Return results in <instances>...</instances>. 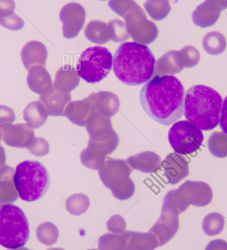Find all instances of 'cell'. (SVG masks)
I'll return each mask as SVG.
<instances>
[{"label":"cell","mask_w":227,"mask_h":250,"mask_svg":"<svg viewBox=\"0 0 227 250\" xmlns=\"http://www.w3.org/2000/svg\"><path fill=\"white\" fill-rule=\"evenodd\" d=\"M185 89L174 76H156L140 92V102L146 114L159 124H175L184 114Z\"/></svg>","instance_id":"obj_1"},{"label":"cell","mask_w":227,"mask_h":250,"mask_svg":"<svg viewBox=\"0 0 227 250\" xmlns=\"http://www.w3.org/2000/svg\"><path fill=\"white\" fill-rule=\"evenodd\" d=\"M156 62L147 45L125 42L119 45L114 56L113 68L118 80L128 86H138L151 79Z\"/></svg>","instance_id":"obj_2"},{"label":"cell","mask_w":227,"mask_h":250,"mask_svg":"<svg viewBox=\"0 0 227 250\" xmlns=\"http://www.w3.org/2000/svg\"><path fill=\"white\" fill-rule=\"evenodd\" d=\"M223 101L215 89L204 85H195L185 94L184 115L187 121L201 130H212L220 122Z\"/></svg>","instance_id":"obj_3"},{"label":"cell","mask_w":227,"mask_h":250,"mask_svg":"<svg viewBox=\"0 0 227 250\" xmlns=\"http://www.w3.org/2000/svg\"><path fill=\"white\" fill-rule=\"evenodd\" d=\"M19 198L33 202L45 195L50 186L46 167L36 160H25L16 166L13 177Z\"/></svg>","instance_id":"obj_4"},{"label":"cell","mask_w":227,"mask_h":250,"mask_svg":"<svg viewBox=\"0 0 227 250\" xmlns=\"http://www.w3.org/2000/svg\"><path fill=\"white\" fill-rule=\"evenodd\" d=\"M29 239V226L22 208L12 204L0 206V245L17 249Z\"/></svg>","instance_id":"obj_5"},{"label":"cell","mask_w":227,"mask_h":250,"mask_svg":"<svg viewBox=\"0 0 227 250\" xmlns=\"http://www.w3.org/2000/svg\"><path fill=\"white\" fill-rule=\"evenodd\" d=\"M113 67V56L108 48L93 46L82 52L76 64L78 76L89 83H96L107 77Z\"/></svg>","instance_id":"obj_6"},{"label":"cell","mask_w":227,"mask_h":250,"mask_svg":"<svg viewBox=\"0 0 227 250\" xmlns=\"http://www.w3.org/2000/svg\"><path fill=\"white\" fill-rule=\"evenodd\" d=\"M213 196V190L208 184L187 181L178 189L168 192L163 198V204L182 213L190 205L197 207L208 205L211 202Z\"/></svg>","instance_id":"obj_7"},{"label":"cell","mask_w":227,"mask_h":250,"mask_svg":"<svg viewBox=\"0 0 227 250\" xmlns=\"http://www.w3.org/2000/svg\"><path fill=\"white\" fill-rule=\"evenodd\" d=\"M122 18L125 19L127 32L134 42L147 45L156 41L159 35L157 26L147 19L143 9L135 1Z\"/></svg>","instance_id":"obj_8"},{"label":"cell","mask_w":227,"mask_h":250,"mask_svg":"<svg viewBox=\"0 0 227 250\" xmlns=\"http://www.w3.org/2000/svg\"><path fill=\"white\" fill-rule=\"evenodd\" d=\"M169 142L178 154H191L203 144V131L188 121L177 122L172 125L168 134Z\"/></svg>","instance_id":"obj_9"},{"label":"cell","mask_w":227,"mask_h":250,"mask_svg":"<svg viewBox=\"0 0 227 250\" xmlns=\"http://www.w3.org/2000/svg\"><path fill=\"white\" fill-rule=\"evenodd\" d=\"M181 213L168 206L163 205L161 214L156 224L149 230L159 242V247L169 242L179 230V216Z\"/></svg>","instance_id":"obj_10"},{"label":"cell","mask_w":227,"mask_h":250,"mask_svg":"<svg viewBox=\"0 0 227 250\" xmlns=\"http://www.w3.org/2000/svg\"><path fill=\"white\" fill-rule=\"evenodd\" d=\"M60 19L63 23V37L71 39L76 38L83 28L86 11L79 3H68L60 10Z\"/></svg>","instance_id":"obj_11"},{"label":"cell","mask_w":227,"mask_h":250,"mask_svg":"<svg viewBox=\"0 0 227 250\" xmlns=\"http://www.w3.org/2000/svg\"><path fill=\"white\" fill-rule=\"evenodd\" d=\"M1 132L4 144L15 148H27L35 138L33 128L27 124H10Z\"/></svg>","instance_id":"obj_12"},{"label":"cell","mask_w":227,"mask_h":250,"mask_svg":"<svg viewBox=\"0 0 227 250\" xmlns=\"http://www.w3.org/2000/svg\"><path fill=\"white\" fill-rule=\"evenodd\" d=\"M163 167L165 176L171 185H176L189 174L186 158L178 153L169 154L163 161Z\"/></svg>","instance_id":"obj_13"},{"label":"cell","mask_w":227,"mask_h":250,"mask_svg":"<svg viewBox=\"0 0 227 250\" xmlns=\"http://www.w3.org/2000/svg\"><path fill=\"white\" fill-rule=\"evenodd\" d=\"M41 104L48 115H64V108L70 100V94L59 92L53 85L48 86L40 97Z\"/></svg>","instance_id":"obj_14"},{"label":"cell","mask_w":227,"mask_h":250,"mask_svg":"<svg viewBox=\"0 0 227 250\" xmlns=\"http://www.w3.org/2000/svg\"><path fill=\"white\" fill-rule=\"evenodd\" d=\"M47 57L46 47L39 41H29L23 47L21 52V58L26 70L35 65L45 67Z\"/></svg>","instance_id":"obj_15"},{"label":"cell","mask_w":227,"mask_h":250,"mask_svg":"<svg viewBox=\"0 0 227 250\" xmlns=\"http://www.w3.org/2000/svg\"><path fill=\"white\" fill-rule=\"evenodd\" d=\"M222 11V9L213 0H204L193 13V22L200 27H209L217 22Z\"/></svg>","instance_id":"obj_16"},{"label":"cell","mask_w":227,"mask_h":250,"mask_svg":"<svg viewBox=\"0 0 227 250\" xmlns=\"http://www.w3.org/2000/svg\"><path fill=\"white\" fill-rule=\"evenodd\" d=\"M15 170L5 165L0 170V206L12 204L19 198L13 177Z\"/></svg>","instance_id":"obj_17"},{"label":"cell","mask_w":227,"mask_h":250,"mask_svg":"<svg viewBox=\"0 0 227 250\" xmlns=\"http://www.w3.org/2000/svg\"><path fill=\"white\" fill-rule=\"evenodd\" d=\"M184 68L179 51H171L160 57L156 62V76H172Z\"/></svg>","instance_id":"obj_18"},{"label":"cell","mask_w":227,"mask_h":250,"mask_svg":"<svg viewBox=\"0 0 227 250\" xmlns=\"http://www.w3.org/2000/svg\"><path fill=\"white\" fill-rule=\"evenodd\" d=\"M126 248L125 250H154L159 247L157 238L150 233L125 231Z\"/></svg>","instance_id":"obj_19"},{"label":"cell","mask_w":227,"mask_h":250,"mask_svg":"<svg viewBox=\"0 0 227 250\" xmlns=\"http://www.w3.org/2000/svg\"><path fill=\"white\" fill-rule=\"evenodd\" d=\"M27 85L32 92L40 95L51 86V76L45 67L35 65L28 70Z\"/></svg>","instance_id":"obj_20"},{"label":"cell","mask_w":227,"mask_h":250,"mask_svg":"<svg viewBox=\"0 0 227 250\" xmlns=\"http://www.w3.org/2000/svg\"><path fill=\"white\" fill-rule=\"evenodd\" d=\"M48 112L41 102H32L26 106L23 113V120L32 128L42 126L48 118Z\"/></svg>","instance_id":"obj_21"},{"label":"cell","mask_w":227,"mask_h":250,"mask_svg":"<svg viewBox=\"0 0 227 250\" xmlns=\"http://www.w3.org/2000/svg\"><path fill=\"white\" fill-rule=\"evenodd\" d=\"M85 35L94 43L105 44L111 40L108 24L101 21H92L87 25Z\"/></svg>","instance_id":"obj_22"},{"label":"cell","mask_w":227,"mask_h":250,"mask_svg":"<svg viewBox=\"0 0 227 250\" xmlns=\"http://www.w3.org/2000/svg\"><path fill=\"white\" fill-rule=\"evenodd\" d=\"M77 73L74 71V69L69 65H66L61 67L57 71L54 81V88L59 92L63 93H67L70 92L77 86V80H75L74 76Z\"/></svg>","instance_id":"obj_23"},{"label":"cell","mask_w":227,"mask_h":250,"mask_svg":"<svg viewBox=\"0 0 227 250\" xmlns=\"http://www.w3.org/2000/svg\"><path fill=\"white\" fill-rule=\"evenodd\" d=\"M203 46L207 54L219 55L226 49V38L220 32H209L203 38Z\"/></svg>","instance_id":"obj_24"},{"label":"cell","mask_w":227,"mask_h":250,"mask_svg":"<svg viewBox=\"0 0 227 250\" xmlns=\"http://www.w3.org/2000/svg\"><path fill=\"white\" fill-rule=\"evenodd\" d=\"M144 7L149 16L155 21L163 20L171 11L169 0H147Z\"/></svg>","instance_id":"obj_25"},{"label":"cell","mask_w":227,"mask_h":250,"mask_svg":"<svg viewBox=\"0 0 227 250\" xmlns=\"http://www.w3.org/2000/svg\"><path fill=\"white\" fill-rule=\"evenodd\" d=\"M209 151L215 157L225 158L227 157V134L223 132H213L208 138Z\"/></svg>","instance_id":"obj_26"},{"label":"cell","mask_w":227,"mask_h":250,"mask_svg":"<svg viewBox=\"0 0 227 250\" xmlns=\"http://www.w3.org/2000/svg\"><path fill=\"white\" fill-rule=\"evenodd\" d=\"M126 236L122 233H107L101 236L98 242V250H125Z\"/></svg>","instance_id":"obj_27"},{"label":"cell","mask_w":227,"mask_h":250,"mask_svg":"<svg viewBox=\"0 0 227 250\" xmlns=\"http://www.w3.org/2000/svg\"><path fill=\"white\" fill-rule=\"evenodd\" d=\"M225 224V219L222 214L216 212L210 213L203 220V229L207 236H216L222 233Z\"/></svg>","instance_id":"obj_28"},{"label":"cell","mask_w":227,"mask_h":250,"mask_svg":"<svg viewBox=\"0 0 227 250\" xmlns=\"http://www.w3.org/2000/svg\"><path fill=\"white\" fill-rule=\"evenodd\" d=\"M37 238L41 243L51 246L58 240V229L50 222L42 223L37 229Z\"/></svg>","instance_id":"obj_29"},{"label":"cell","mask_w":227,"mask_h":250,"mask_svg":"<svg viewBox=\"0 0 227 250\" xmlns=\"http://www.w3.org/2000/svg\"><path fill=\"white\" fill-rule=\"evenodd\" d=\"M90 201L86 195L79 194L70 196L66 201V208L70 214L78 216L85 213L89 208Z\"/></svg>","instance_id":"obj_30"},{"label":"cell","mask_w":227,"mask_h":250,"mask_svg":"<svg viewBox=\"0 0 227 250\" xmlns=\"http://www.w3.org/2000/svg\"><path fill=\"white\" fill-rule=\"evenodd\" d=\"M107 24L110 29V38L114 42H123L130 38L125 23L122 21L115 19L109 22Z\"/></svg>","instance_id":"obj_31"},{"label":"cell","mask_w":227,"mask_h":250,"mask_svg":"<svg viewBox=\"0 0 227 250\" xmlns=\"http://www.w3.org/2000/svg\"><path fill=\"white\" fill-rule=\"evenodd\" d=\"M184 67H195L200 60V54L195 47L188 45L179 51Z\"/></svg>","instance_id":"obj_32"},{"label":"cell","mask_w":227,"mask_h":250,"mask_svg":"<svg viewBox=\"0 0 227 250\" xmlns=\"http://www.w3.org/2000/svg\"><path fill=\"white\" fill-rule=\"evenodd\" d=\"M31 154L35 156H44L49 151V146L48 142L44 138H35L33 142L28 147Z\"/></svg>","instance_id":"obj_33"},{"label":"cell","mask_w":227,"mask_h":250,"mask_svg":"<svg viewBox=\"0 0 227 250\" xmlns=\"http://www.w3.org/2000/svg\"><path fill=\"white\" fill-rule=\"evenodd\" d=\"M0 25L10 30H20L24 26V21L14 13L7 19H0Z\"/></svg>","instance_id":"obj_34"},{"label":"cell","mask_w":227,"mask_h":250,"mask_svg":"<svg viewBox=\"0 0 227 250\" xmlns=\"http://www.w3.org/2000/svg\"><path fill=\"white\" fill-rule=\"evenodd\" d=\"M15 118L16 115L12 108L0 105V131L12 124L15 121Z\"/></svg>","instance_id":"obj_35"},{"label":"cell","mask_w":227,"mask_h":250,"mask_svg":"<svg viewBox=\"0 0 227 250\" xmlns=\"http://www.w3.org/2000/svg\"><path fill=\"white\" fill-rule=\"evenodd\" d=\"M107 229L114 233H122L125 232L126 223L123 217L114 215L110 219L107 223Z\"/></svg>","instance_id":"obj_36"},{"label":"cell","mask_w":227,"mask_h":250,"mask_svg":"<svg viewBox=\"0 0 227 250\" xmlns=\"http://www.w3.org/2000/svg\"><path fill=\"white\" fill-rule=\"evenodd\" d=\"M134 2V0H110L108 5L114 12L122 17Z\"/></svg>","instance_id":"obj_37"},{"label":"cell","mask_w":227,"mask_h":250,"mask_svg":"<svg viewBox=\"0 0 227 250\" xmlns=\"http://www.w3.org/2000/svg\"><path fill=\"white\" fill-rule=\"evenodd\" d=\"M14 0H0V19H7L14 14Z\"/></svg>","instance_id":"obj_38"},{"label":"cell","mask_w":227,"mask_h":250,"mask_svg":"<svg viewBox=\"0 0 227 250\" xmlns=\"http://www.w3.org/2000/svg\"><path fill=\"white\" fill-rule=\"evenodd\" d=\"M219 124H220L221 129H222L223 132L227 134V96L223 101Z\"/></svg>","instance_id":"obj_39"},{"label":"cell","mask_w":227,"mask_h":250,"mask_svg":"<svg viewBox=\"0 0 227 250\" xmlns=\"http://www.w3.org/2000/svg\"><path fill=\"white\" fill-rule=\"evenodd\" d=\"M205 250H227V242L223 239H216L207 245Z\"/></svg>","instance_id":"obj_40"},{"label":"cell","mask_w":227,"mask_h":250,"mask_svg":"<svg viewBox=\"0 0 227 250\" xmlns=\"http://www.w3.org/2000/svg\"><path fill=\"white\" fill-rule=\"evenodd\" d=\"M6 156L4 148L0 144V170L5 166Z\"/></svg>","instance_id":"obj_41"},{"label":"cell","mask_w":227,"mask_h":250,"mask_svg":"<svg viewBox=\"0 0 227 250\" xmlns=\"http://www.w3.org/2000/svg\"><path fill=\"white\" fill-rule=\"evenodd\" d=\"M222 10L227 8V0H213Z\"/></svg>","instance_id":"obj_42"},{"label":"cell","mask_w":227,"mask_h":250,"mask_svg":"<svg viewBox=\"0 0 227 250\" xmlns=\"http://www.w3.org/2000/svg\"><path fill=\"white\" fill-rule=\"evenodd\" d=\"M9 250H29L27 249V248H23V247H22V248H17V249H10Z\"/></svg>","instance_id":"obj_43"},{"label":"cell","mask_w":227,"mask_h":250,"mask_svg":"<svg viewBox=\"0 0 227 250\" xmlns=\"http://www.w3.org/2000/svg\"><path fill=\"white\" fill-rule=\"evenodd\" d=\"M47 250H65L62 249V248H51V249H48Z\"/></svg>","instance_id":"obj_44"},{"label":"cell","mask_w":227,"mask_h":250,"mask_svg":"<svg viewBox=\"0 0 227 250\" xmlns=\"http://www.w3.org/2000/svg\"><path fill=\"white\" fill-rule=\"evenodd\" d=\"M1 131H0V141H1Z\"/></svg>","instance_id":"obj_45"},{"label":"cell","mask_w":227,"mask_h":250,"mask_svg":"<svg viewBox=\"0 0 227 250\" xmlns=\"http://www.w3.org/2000/svg\"><path fill=\"white\" fill-rule=\"evenodd\" d=\"M101 1H106V0H101Z\"/></svg>","instance_id":"obj_46"},{"label":"cell","mask_w":227,"mask_h":250,"mask_svg":"<svg viewBox=\"0 0 227 250\" xmlns=\"http://www.w3.org/2000/svg\"></svg>","instance_id":"obj_47"}]
</instances>
